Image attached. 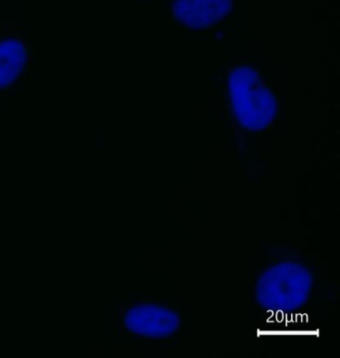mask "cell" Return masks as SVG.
<instances>
[{"label":"cell","mask_w":340,"mask_h":358,"mask_svg":"<svg viewBox=\"0 0 340 358\" xmlns=\"http://www.w3.org/2000/svg\"><path fill=\"white\" fill-rule=\"evenodd\" d=\"M229 0H178L180 18L186 20V24H192L194 20L204 18L206 25L213 24V20H220L225 11V3Z\"/></svg>","instance_id":"5b68a950"},{"label":"cell","mask_w":340,"mask_h":358,"mask_svg":"<svg viewBox=\"0 0 340 358\" xmlns=\"http://www.w3.org/2000/svg\"><path fill=\"white\" fill-rule=\"evenodd\" d=\"M31 51L24 35H0V93L17 85L27 72Z\"/></svg>","instance_id":"277c9868"},{"label":"cell","mask_w":340,"mask_h":358,"mask_svg":"<svg viewBox=\"0 0 340 358\" xmlns=\"http://www.w3.org/2000/svg\"><path fill=\"white\" fill-rule=\"evenodd\" d=\"M119 324L124 334L145 341L173 338L179 329V313L164 303H131L119 313Z\"/></svg>","instance_id":"7a4b0ae2"},{"label":"cell","mask_w":340,"mask_h":358,"mask_svg":"<svg viewBox=\"0 0 340 358\" xmlns=\"http://www.w3.org/2000/svg\"><path fill=\"white\" fill-rule=\"evenodd\" d=\"M313 275L306 266L295 261L274 264L262 271L257 298L264 304L297 308L309 298Z\"/></svg>","instance_id":"6da1fadb"},{"label":"cell","mask_w":340,"mask_h":358,"mask_svg":"<svg viewBox=\"0 0 340 358\" xmlns=\"http://www.w3.org/2000/svg\"><path fill=\"white\" fill-rule=\"evenodd\" d=\"M236 73L231 86L238 121L248 130L269 127L276 114V99L269 91L259 87L252 71L243 70Z\"/></svg>","instance_id":"3957f363"}]
</instances>
